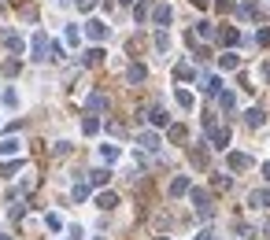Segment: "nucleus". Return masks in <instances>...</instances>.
Listing matches in <instances>:
<instances>
[{
    "instance_id": "a878e982",
    "label": "nucleus",
    "mask_w": 270,
    "mask_h": 240,
    "mask_svg": "<svg viewBox=\"0 0 270 240\" xmlns=\"http://www.w3.org/2000/svg\"><path fill=\"white\" fill-rule=\"evenodd\" d=\"M82 130H86L89 137H92V133L100 130V118H96V114H86V118H82Z\"/></svg>"
},
{
    "instance_id": "2f4dec72",
    "label": "nucleus",
    "mask_w": 270,
    "mask_h": 240,
    "mask_svg": "<svg viewBox=\"0 0 270 240\" xmlns=\"http://www.w3.org/2000/svg\"><path fill=\"white\" fill-rule=\"evenodd\" d=\"M256 233H259V229H256V226H248V222H240V226H237V236H244V240H252Z\"/></svg>"
},
{
    "instance_id": "0eeeda50",
    "label": "nucleus",
    "mask_w": 270,
    "mask_h": 240,
    "mask_svg": "<svg viewBox=\"0 0 270 240\" xmlns=\"http://www.w3.org/2000/svg\"><path fill=\"white\" fill-rule=\"evenodd\" d=\"M170 18H174L170 4H156V8H152V22H156V26H170Z\"/></svg>"
},
{
    "instance_id": "4468645a",
    "label": "nucleus",
    "mask_w": 270,
    "mask_h": 240,
    "mask_svg": "<svg viewBox=\"0 0 270 240\" xmlns=\"http://www.w3.org/2000/svg\"><path fill=\"white\" fill-rule=\"evenodd\" d=\"M118 156H122L118 144H100V159H104V162H118Z\"/></svg>"
},
{
    "instance_id": "6ab92c4d",
    "label": "nucleus",
    "mask_w": 270,
    "mask_h": 240,
    "mask_svg": "<svg viewBox=\"0 0 270 240\" xmlns=\"http://www.w3.org/2000/svg\"><path fill=\"white\" fill-rule=\"evenodd\" d=\"M237 12H240V18H256V22L263 18V12H259V4H240Z\"/></svg>"
},
{
    "instance_id": "79ce46f5",
    "label": "nucleus",
    "mask_w": 270,
    "mask_h": 240,
    "mask_svg": "<svg viewBox=\"0 0 270 240\" xmlns=\"http://www.w3.org/2000/svg\"><path fill=\"white\" fill-rule=\"evenodd\" d=\"M74 4H78V12H92V8H96V0H74Z\"/></svg>"
},
{
    "instance_id": "a19ab883",
    "label": "nucleus",
    "mask_w": 270,
    "mask_h": 240,
    "mask_svg": "<svg viewBox=\"0 0 270 240\" xmlns=\"http://www.w3.org/2000/svg\"><path fill=\"white\" fill-rule=\"evenodd\" d=\"M215 8H218L222 15H226V12H234V0H215Z\"/></svg>"
},
{
    "instance_id": "6e6552de",
    "label": "nucleus",
    "mask_w": 270,
    "mask_h": 240,
    "mask_svg": "<svg viewBox=\"0 0 270 240\" xmlns=\"http://www.w3.org/2000/svg\"><path fill=\"white\" fill-rule=\"evenodd\" d=\"M226 166H230V170H248V166H252V159H248L244 152H230V156H226Z\"/></svg>"
},
{
    "instance_id": "c9c22d12",
    "label": "nucleus",
    "mask_w": 270,
    "mask_h": 240,
    "mask_svg": "<svg viewBox=\"0 0 270 240\" xmlns=\"http://www.w3.org/2000/svg\"><path fill=\"white\" fill-rule=\"evenodd\" d=\"M63 37H67V44H78L82 41V30H78V26H67V34H63Z\"/></svg>"
},
{
    "instance_id": "412c9836",
    "label": "nucleus",
    "mask_w": 270,
    "mask_h": 240,
    "mask_svg": "<svg viewBox=\"0 0 270 240\" xmlns=\"http://www.w3.org/2000/svg\"><path fill=\"white\" fill-rule=\"evenodd\" d=\"M174 100H178V108H185V111H189L192 104H196V100H192V92H189V89H178V92H174Z\"/></svg>"
},
{
    "instance_id": "9d476101",
    "label": "nucleus",
    "mask_w": 270,
    "mask_h": 240,
    "mask_svg": "<svg viewBox=\"0 0 270 240\" xmlns=\"http://www.w3.org/2000/svg\"><path fill=\"white\" fill-rule=\"evenodd\" d=\"M192 185H189V178H185V174H178V178H174L170 181V200H178V196H185V192H189Z\"/></svg>"
},
{
    "instance_id": "aec40b11",
    "label": "nucleus",
    "mask_w": 270,
    "mask_h": 240,
    "mask_svg": "<svg viewBox=\"0 0 270 240\" xmlns=\"http://www.w3.org/2000/svg\"><path fill=\"white\" fill-rule=\"evenodd\" d=\"M0 104H4V108H18V92L15 89H0Z\"/></svg>"
},
{
    "instance_id": "ea45409f",
    "label": "nucleus",
    "mask_w": 270,
    "mask_h": 240,
    "mask_svg": "<svg viewBox=\"0 0 270 240\" xmlns=\"http://www.w3.org/2000/svg\"><path fill=\"white\" fill-rule=\"evenodd\" d=\"M256 41H259V44H270V26H259V34H256Z\"/></svg>"
},
{
    "instance_id": "b1692460",
    "label": "nucleus",
    "mask_w": 270,
    "mask_h": 240,
    "mask_svg": "<svg viewBox=\"0 0 270 240\" xmlns=\"http://www.w3.org/2000/svg\"><path fill=\"white\" fill-rule=\"evenodd\" d=\"M104 108H108V96L104 92H92L89 96V111H104Z\"/></svg>"
},
{
    "instance_id": "5701e85b",
    "label": "nucleus",
    "mask_w": 270,
    "mask_h": 240,
    "mask_svg": "<svg viewBox=\"0 0 270 240\" xmlns=\"http://www.w3.org/2000/svg\"><path fill=\"white\" fill-rule=\"evenodd\" d=\"M200 89L208 92V96H218V92H222V82H218V78H204V85H200Z\"/></svg>"
},
{
    "instance_id": "f3484780",
    "label": "nucleus",
    "mask_w": 270,
    "mask_h": 240,
    "mask_svg": "<svg viewBox=\"0 0 270 240\" xmlns=\"http://www.w3.org/2000/svg\"><path fill=\"white\" fill-rule=\"evenodd\" d=\"M96 207H100V210L118 207V196H115V192H100V196H96Z\"/></svg>"
},
{
    "instance_id": "c85d7f7f",
    "label": "nucleus",
    "mask_w": 270,
    "mask_h": 240,
    "mask_svg": "<svg viewBox=\"0 0 270 240\" xmlns=\"http://www.w3.org/2000/svg\"><path fill=\"white\" fill-rule=\"evenodd\" d=\"M218 104H222L226 111H234V108H237V96H234V92H218Z\"/></svg>"
},
{
    "instance_id": "de8ad7c7",
    "label": "nucleus",
    "mask_w": 270,
    "mask_h": 240,
    "mask_svg": "<svg viewBox=\"0 0 270 240\" xmlns=\"http://www.w3.org/2000/svg\"><path fill=\"white\" fill-rule=\"evenodd\" d=\"M189 4H196V8H208V0H189Z\"/></svg>"
},
{
    "instance_id": "f257e3e1",
    "label": "nucleus",
    "mask_w": 270,
    "mask_h": 240,
    "mask_svg": "<svg viewBox=\"0 0 270 240\" xmlns=\"http://www.w3.org/2000/svg\"><path fill=\"white\" fill-rule=\"evenodd\" d=\"M204 130H208V137H211V144H215V148H226V144H230V130L218 126L215 114H204Z\"/></svg>"
},
{
    "instance_id": "49530a36",
    "label": "nucleus",
    "mask_w": 270,
    "mask_h": 240,
    "mask_svg": "<svg viewBox=\"0 0 270 240\" xmlns=\"http://www.w3.org/2000/svg\"><path fill=\"white\" fill-rule=\"evenodd\" d=\"M263 178L270 181V162H263Z\"/></svg>"
},
{
    "instance_id": "bb28decb",
    "label": "nucleus",
    "mask_w": 270,
    "mask_h": 240,
    "mask_svg": "<svg viewBox=\"0 0 270 240\" xmlns=\"http://www.w3.org/2000/svg\"><path fill=\"white\" fill-rule=\"evenodd\" d=\"M218 37H222V44H237V41H240V34L234 30V26H226V30H218Z\"/></svg>"
},
{
    "instance_id": "4be33fe9",
    "label": "nucleus",
    "mask_w": 270,
    "mask_h": 240,
    "mask_svg": "<svg viewBox=\"0 0 270 240\" xmlns=\"http://www.w3.org/2000/svg\"><path fill=\"white\" fill-rule=\"evenodd\" d=\"M166 137H170L174 144H182L185 137H189V130H185V126H166Z\"/></svg>"
},
{
    "instance_id": "dca6fc26",
    "label": "nucleus",
    "mask_w": 270,
    "mask_h": 240,
    "mask_svg": "<svg viewBox=\"0 0 270 240\" xmlns=\"http://www.w3.org/2000/svg\"><path fill=\"white\" fill-rule=\"evenodd\" d=\"M218 66H222V70H237V66H240V56H237V52L218 56Z\"/></svg>"
},
{
    "instance_id": "7c9ffc66",
    "label": "nucleus",
    "mask_w": 270,
    "mask_h": 240,
    "mask_svg": "<svg viewBox=\"0 0 270 240\" xmlns=\"http://www.w3.org/2000/svg\"><path fill=\"white\" fill-rule=\"evenodd\" d=\"M156 48H160V52H166V48H170V34H166V30L156 34Z\"/></svg>"
},
{
    "instance_id": "603ef678",
    "label": "nucleus",
    "mask_w": 270,
    "mask_h": 240,
    "mask_svg": "<svg viewBox=\"0 0 270 240\" xmlns=\"http://www.w3.org/2000/svg\"><path fill=\"white\" fill-rule=\"evenodd\" d=\"M96 240H104V236H96Z\"/></svg>"
},
{
    "instance_id": "20e7f679",
    "label": "nucleus",
    "mask_w": 270,
    "mask_h": 240,
    "mask_svg": "<svg viewBox=\"0 0 270 240\" xmlns=\"http://www.w3.org/2000/svg\"><path fill=\"white\" fill-rule=\"evenodd\" d=\"M108 34H111L108 22H100V18H89V22H86V37H89V41L100 44V41H108Z\"/></svg>"
},
{
    "instance_id": "ddd939ff",
    "label": "nucleus",
    "mask_w": 270,
    "mask_h": 240,
    "mask_svg": "<svg viewBox=\"0 0 270 240\" xmlns=\"http://www.w3.org/2000/svg\"><path fill=\"white\" fill-rule=\"evenodd\" d=\"M82 63H86V66H100V63H104V48H89V52L82 56Z\"/></svg>"
},
{
    "instance_id": "4c0bfd02",
    "label": "nucleus",
    "mask_w": 270,
    "mask_h": 240,
    "mask_svg": "<svg viewBox=\"0 0 270 240\" xmlns=\"http://www.w3.org/2000/svg\"><path fill=\"white\" fill-rule=\"evenodd\" d=\"M15 170H18V162H0V178H15Z\"/></svg>"
},
{
    "instance_id": "37998d69",
    "label": "nucleus",
    "mask_w": 270,
    "mask_h": 240,
    "mask_svg": "<svg viewBox=\"0 0 270 240\" xmlns=\"http://www.w3.org/2000/svg\"><path fill=\"white\" fill-rule=\"evenodd\" d=\"M263 82H270V63H263Z\"/></svg>"
},
{
    "instance_id": "3c124183",
    "label": "nucleus",
    "mask_w": 270,
    "mask_h": 240,
    "mask_svg": "<svg viewBox=\"0 0 270 240\" xmlns=\"http://www.w3.org/2000/svg\"><path fill=\"white\" fill-rule=\"evenodd\" d=\"M160 240H170V236H160Z\"/></svg>"
},
{
    "instance_id": "2eb2a0df",
    "label": "nucleus",
    "mask_w": 270,
    "mask_h": 240,
    "mask_svg": "<svg viewBox=\"0 0 270 240\" xmlns=\"http://www.w3.org/2000/svg\"><path fill=\"white\" fill-rule=\"evenodd\" d=\"M126 78H130V85H141V82L148 78V70H144L141 63H134V66H130V70H126Z\"/></svg>"
},
{
    "instance_id": "72a5a7b5",
    "label": "nucleus",
    "mask_w": 270,
    "mask_h": 240,
    "mask_svg": "<svg viewBox=\"0 0 270 240\" xmlns=\"http://www.w3.org/2000/svg\"><path fill=\"white\" fill-rule=\"evenodd\" d=\"M196 34H200V37H215V26L204 18V22H196Z\"/></svg>"
},
{
    "instance_id": "09e8293b",
    "label": "nucleus",
    "mask_w": 270,
    "mask_h": 240,
    "mask_svg": "<svg viewBox=\"0 0 270 240\" xmlns=\"http://www.w3.org/2000/svg\"><path fill=\"white\" fill-rule=\"evenodd\" d=\"M0 240H12V236H8V233H0Z\"/></svg>"
},
{
    "instance_id": "f8f14e48",
    "label": "nucleus",
    "mask_w": 270,
    "mask_h": 240,
    "mask_svg": "<svg viewBox=\"0 0 270 240\" xmlns=\"http://www.w3.org/2000/svg\"><path fill=\"white\" fill-rule=\"evenodd\" d=\"M148 122H152V126H170V114H166L163 108H152L148 111Z\"/></svg>"
},
{
    "instance_id": "e433bc0d",
    "label": "nucleus",
    "mask_w": 270,
    "mask_h": 240,
    "mask_svg": "<svg viewBox=\"0 0 270 240\" xmlns=\"http://www.w3.org/2000/svg\"><path fill=\"white\" fill-rule=\"evenodd\" d=\"M174 78H182V82H185V78H192V66H189V63H182V66H174Z\"/></svg>"
},
{
    "instance_id": "393cba45",
    "label": "nucleus",
    "mask_w": 270,
    "mask_h": 240,
    "mask_svg": "<svg viewBox=\"0 0 270 240\" xmlns=\"http://www.w3.org/2000/svg\"><path fill=\"white\" fill-rule=\"evenodd\" d=\"M108 178H111V174H108V170H104V166H96V170H89V181H92V185H108Z\"/></svg>"
},
{
    "instance_id": "f03ea898",
    "label": "nucleus",
    "mask_w": 270,
    "mask_h": 240,
    "mask_svg": "<svg viewBox=\"0 0 270 240\" xmlns=\"http://www.w3.org/2000/svg\"><path fill=\"white\" fill-rule=\"evenodd\" d=\"M30 56H34L37 63L52 60V41H48V34H44V30H37V34H34V41H30Z\"/></svg>"
},
{
    "instance_id": "473e14b6",
    "label": "nucleus",
    "mask_w": 270,
    "mask_h": 240,
    "mask_svg": "<svg viewBox=\"0 0 270 240\" xmlns=\"http://www.w3.org/2000/svg\"><path fill=\"white\" fill-rule=\"evenodd\" d=\"M70 196H74V204H82V200L89 196V185H82V181H78V185H74V192H70Z\"/></svg>"
},
{
    "instance_id": "423d86ee",
    "label": "nucleus",
    "mask_w": 270,
    "mask_h": 240,
    "mask_svg": "<svg viewBox=\"0 0 270 240\" xmlns=\"http://www.w3.org/2000/svg\"><path fill=\"white\" fill-rule=\"evenodd\" d=\"M22 152V140L18 137H4L0 140V159H12V156H18Z\"/></svg>"
},
{
    "instance_id": "39448f33",
    "label": "nucleus",
    "mask_w": 270,
    "mask_h": 240,
    "mask_svg": "<svg viewBox=\"0 0 270 240\" xmlns=\"http://www.w3.org/2000/svg\"><path fill=\"white\" fill-rule=\"evenodd\" d=\"M248 207H256V210H270V188H256L252 196H248Z\"/></svg>"
},
{
    "instance_id": "9b49d317",
    "label": "nucleus",
    "mask_w": 270,
    "mask_h": 240,
    "mask_svg": "<svg viewBox=\"0 0 270 240\" xmlns=\"http://www.w3.org/2000/svg\"><path fill=\"white\" fill-rule=\"evenodd\" d=\"M4 44L12 48V52H22V48H26V41H22V37H18L15 30H4Z\"/></svg>"
},
{
    "instance_id": "c03bdc74",
    "label": "nucleus",
    "mask_w": 270,
    "mask_h": 240,
    "mask_svg": "<svg viewBox=\"0 0 270 240\" xmlns=\"http://www.w3.org/2000/svg\"><path fill=\"white\" fill-rule=\"evenodd\" d=\"M196 240H215V236H211V233H208V229H204V233H200Z\"/></svg>"
},
{
    "instance_id": "f704fd0d",
    "label": "nucleus",
    "mask_w": 270,
    "mask_h": 240,
    "mask_svg": "<svg viewBox=\"0 0 270 240\" xmlns=\"http://www.w3.org/2000/svg\"><path fill=\"white\" fill-rule=\"evenodd\" d=\"M44 222H48V229H56V233H60V229H63V218L56 214V210H52V214H44Z\"/></svg>"
},
{
    "instance_id": "c756f323",
    "label": "nucleus",
    "mask_w": 270,
    "mask_h": 240,
    "mask_svg": "<svg viewBox=\"0 0 270 240\" xmlns=\"http://www.w3.org/2000/svg\"><path fill=\"white\" fill-rule=\"evenodd\" d=\"M148 15H152V8H148V0H144V4H137V8H134V18H137V22H144Z\"/></svg>"
},
{
    "instance_id": "58836bf2",
    "label": "nucleus",
    "mask_w": 270,
    "mask_h": 240,
    "mask_svg": "<svg viewBox=\"0 0 270 240\" xmlns=\"http://www.w3.org/2000/svg\"><path fill=\"white\" fill-rule=\"evenodd\" d=\"M192 162H196V166H208V152L196 148V152H192Z\"/></svg>"
},
{
    "instance_id": "a211bd4d",
    "label": "nucleus",
    "mask_w": 270,
    "mask_h": 240,
    "mask_svg": "<svg viewBox=\"0 0 270 240\" xmlns=\"http://www.w3.org/2000/svg\"><path fill=\"white\" fill-rule=\"evenodd\" d=\"M244 122H248V126H252V130H259V126H263V122H266V114L259 111V108H252V111H244Z\"/></svg>"
},
{
    "instance_id": "8fccbe9b",
    "label": "nucleus",
    "mask_w": 270,
    "mask_h": 240,
    "mask_svg": "<svg viewBox=\"0 0 270 240\" xmlns=\"http://www.w3.org/2000/svg\"><path fill=\"white\" fill-rule=\"evenodd\" d=\"M118 4H134V0H118Z\"/></svg>"
},
{
    "instance_id": "cd10ccee",
    "label": "nucleus",
    "mask_w": 270,
    "mask_h": 240,
    "mask_svg": "<svg viewBox=\"0 0 270 240\" xmlns=\"http://www.w3.org/2000/svg\"><path fill=\"white\" fill-rule=\"evenodd\" d=\"M230 185H234V181H230L226 174H215V178H211V188H215V192H226Z\"/></svg>"
},
{
    "instance_id": "a18cd8bd",
    "label": "nucleus",
    "mask_w": 270,
    "mask_h": 240,
    "mask_svg": "<svg viewBox=\"0 0 270 240\" xmlns=\"http://www.w3.org/2000/svg\"><path fill=\"white\" fill-rule=\"evenodd\" d=\"M259 233H263V236H270V218H266V226H263V229H259Z\"/></svg>"
},
{
    "instance_id": "7ed1b4c3",
    "label": "nucleus",
    "mask_w": 270,
    "mask_h": 240,
    "mask_svg": "<svg viewBox=\"0 0 270 240\" xmlns=\"http://www.w3.org/2000/svg\"><path fill=\"white\" fill-rule=\"evenodd\" d=\"M189 196H192V207H196V214H200V218H211V214H215L211 192H204V188H189Z\"/></svg>"
},
{
    "instance_id": "1a4fd4ad",
    "label": "nucleus",
    "mask_w": 270,
    "mask_h": 240,
    "mask_svg": "<svg viewBox=\"0 0 270 240\" xmlns=\"http://www.w3.org/2000/svg\"><path fill=\"white\" fill-rule=\"evenodd\" d=\"M137 144H141L144 152H160V133H152V130H144L141 137H137Z\"/></svg>"
}]
</instances>
